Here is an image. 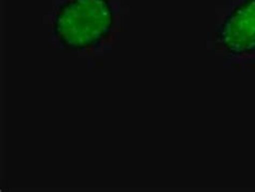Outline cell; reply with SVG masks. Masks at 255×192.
<instances>
[{
    "label": "cell",
    "instance_id": "obj_1",
    "mask_svg": "<svg viewBox=\"0 0 255 192\" xmlns=\"http://www.w3.org/2000/svg\"><path fill=\"white\" fill-rule=\"evenodd\" d=\"M114 13L109 0H67L56 13L53 35L62 47L87 50L111 35Z\"/></svg>",
    "mask_w": 255,
    "mask_h": 192
},
{
    "label": "cell",
    "instance_id": "obj_2",
    "mask_svg": "<svg viewBox=\"0 0 255 192\" xmlns=\"http://www.w3.org/2000/svg\"><path fill=\"white\" fill-rule=\"evenodd\" d=\"M217 41L232 55L255 52V0H243L217 31Z\"/></svg>",
    "mask_w": 255,
    "mask_h": 192
}]
</instances>
